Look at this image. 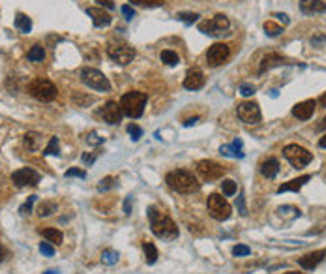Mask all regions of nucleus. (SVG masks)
I'll list each match as a JSON object with an SVG mask.
<instances>
[{
    "label": "nucleus",
    "mask_w": 326,
    "mask_h": 274,
    "mask_svg": "<svg viewBox=\"0 0 326 274\" xmlns=\"http://www.w3.org/2000/svg\"><path fill=\"white\" fill-rule=\"evenodd\" d=\"M147 212H148V220H150L152 233L158 239H161V241H174L178 237V228H176V224L169 216L160 214L156 207H150Z\"/></svg>",
    "instance_id": "f257e3e1"
},
{
    "label": "nucleus",
    "mask_w": 326,
    "mask_h": 274,
    "mask_svg": "<svg viewBox=\"0 0 326 274\" xmlns=\"http://www.w3.org/2000/svg\"><path fill=\"white\" fill-rule=\"evenodd\" d=\"M167 184L173 188L174 192L178 194H193L201 188V182L193 177V173L189 171H184V169H178V171H171V173L165 177Z\"/></svg>",
    "instance_id": "f03ea898"
},
{
    "label": "nucleus",
    "mask_w": 326,
    "mask_h": 274,
    "mask_svg": "<svg viewBox=\"0 0 326 274\" xmlns=\"http://www.w3.org/2000/svg\"><path fill=\"white\" fill-rule=\"evenodd\" d=\"M148 96L145 92H139V90H132V92H126L120 100V107H122V113L126 117H132V119H139L141 115L145 113V105H147Z\"/></svg>",
    "instance_id": "7ed1b4c3"
},
{
    "label": "nucleus",
    "mask_w": 326,
    "mask_h": 274,
    "mask_svg": "<svg viewBox=\"0 0 326 274\" xmlns=\"http://www.w3.org/2000/svg\"><path fill=\"white\" fill-rule=\"evenodd\" d=\"M207 207H208V214L212 216L214 220H218V222L229 220V218H231V212H233L231 205H229L225 197L220 195V194L210 195L208 201H207Z\"/></svg>",
    "instance_id": "20e7f679"
},
{
    "label": "nucleus",
    "mask_w": 326,
    "mask_h": 274,
    "mask_svg": "<svg viewBox=\"0 0 326 274\" xmlns=\"http://www.w3.org/2000/svg\"><path fill=\"white\" fill-rule=\"evenodd\" d=\"M81 81H83L88 88L100 90V92L111 90V83H109V79L101 74L100 70H96V68H83V70H81Z\"/></svg>",
    "instance_id": "39448f33"
},
{
    "label": "nucleus",
    "mask_w": 326,
    "mask_h": 274,
    "mask_svg": "<svg viewBox=\"0 0 326 274\" xmlns=\"http://www.w3.org/2000/svg\"><path fill=\"white\" fill-rule=\"evenodd\" d=\"M28 92L30 96H34L36 100L40 101H53L56 98V87L49 79H34L30 85H28Z\"/></svg>",
    "instance_id": "423d86ee"
},
{
    "label": "nucleus",
    "mask_w": 326,
    "mask_h": 274,
    "mask_svg": "<svg viewBox=\"0 0 326 274\" xmlns=\"http://www.w3.org/2000/svg\"><path fill=\"white\" fill-rule=\"evenodd\" d=\"M283 154H285L287 160L291 161V166L296 169L306 168L307 163L313 160V154L304 147H300V145H287L283 148Z\"/></svg>",
    "instance_id": "0eeeda50"
},
{
    "label": "nucleus",
    "mask_w": 326,
    "mask_h": 274,
    "mask_svg": "<svg viewBox=\"0 0 326 274\" xmlns=\"http://www.w3.org/2000/svg\"><path fill=\"white\" fill-rule=\"evenodd\" d=\"M229 27H231L229 17L223 14H218L210 21H201L199 23V30L203 34H208V36H221V34H225V30H229Z\"/></svg>",
    "instance_id": "6e6552de"
},
{
    "label": "nucleus",
    "mask_w": 326,
    "mask_h": 274,
    "mask_svg": "<svg viewBox=\"0 0 326 274\" xmlns=\"http://www.w3.org/2000/svg\"><path fill=\"white\" fill-rule=\"evenodd\" d=\"M107 54H109V59H113L114 62L126 66V64H129V62L135 59V49L134 47H129L127 43H109Z\"/></svg>",
    "instance_id": "1a4fd4ad"
},
{
    "label": "nucleus",
    "mask_w": 326,
    "mask_h": 274,
    "mask_svg": "<svg viewBox=\"0 0 326 274\" xmlns=\"http://www.w3.org/2000/svg\"><path fill=\"white\" fill-rule=\"evenodd\" d=\"M236 113H238V119L246 124H259L260 122V109L259 103L255 101H242L236 107Z\"/></svg>",
    "instance_id": "9d476101"
},
{
    "label": "nucleus",
    "mask_w": 326,
    "mask_h": 274,
    "mask_svg": "<svg viewBox=\"0 0 326 274\" xmlns=\"http://www.w3.org/2000/svg\"><path fill=\"white\" fill-rule=\"evenodd\" d=\"M197 173L205 179V181H218L223 177L225 168H221L220 163H216L212 160H201L197 163Z\"/></svg>",
    "instance_id": "9b49d317"
},
{
    "label": "nucleus",
    "mask_w": 326,
    "mask_h": 274,
    "mask_svg": "<svg viewBox=\"0 0 326 274\" xmlns=\"http://www.w3.org/2000/svg\"><path fill=\"white\" fill-rule=\"evenodd\" d=\"M229 54H231V49H229V45H225V43H214L210 49H208L207 53V62L208 66H221L223 62L229 59Z\"/></svg>",
    "instance_id": "f8f14e48"
},
{
    "label": "nucleus",
    "mask_w": 326,
    "mask_h": 274,
    "mask_svg": "<svg viewBox=\"0 0 326 274\" xmlns=\"http://www.w3.org/2000/svg\"><path fill=\"white\" fill-rule=\"evenodd\" d=\"M12 181H14L19 188L36 186V184L40 182V173H38V171H34V169H30V168H23V169H19V171H15V173L12 175Z\"/></svg>",
    "instance_id": "ddd939ff"
},
{
    "label": "nucleus",
    "mask_w": 326,
    "mask_h": 274,
    "mask_svg": "<svg viewBox=\"0 0 326 274\" xmlns=\"http://www.w3.org/2000/svg\"><path fill=\"white\" fill-rule=\"evenodd\" d=\"M101 115H103L105 122H109V124H118V122L122 121V115L124 113H122L120 103H116V101H107L105 105H103Z\"/></svg>",
    "instance_id": "4468645a"
},
{
    "label": "nucleus",
    "mask_w": 326,
    "mask_h": 274,
    "mask_svg": "<svg viewBox=\"0 0 326 274\" xmlns=\"http://www.w3.org/2000/svg\"><path fill=\"white\" fill-rule=\"evenodd\" d=\"M315 107H317V101L315 100H306V101H300L296 105L293 107V115L300 121H307L311 119L313 113H315Z\"/></svg>",
    "instance_id": "2eb2a0df"
},
{
    "label": "nucleus",
    "mask_w": 326,
    "mask_h": 274,
    "mask_svg": "<svg viewBox=\"0 0 326 274\" xmlns=\"http://www.w3.org/2000/svg\"><path fill=\"white\" fill-rule=\"evenodd\" d=\"M203 85H205V75H203V72H201L199 68L189 70L186 74V79H184V87L187 90H199V88H203Z\"/></svg>",
    "instance_id": "dca6fc26"
},
{
    "label": "nucleus",
    "mask_w": 326,
    "mask_h": 274,
    "mask_svg": "<svg viewBox=\"0 0 326 274\" xmlns=\"http://www.w3.org/2000/svg\"><path fill=\"white\" fill-rule=\"evenodd\" d=\"M87 14L92 17L94 25L96 27H109L111 25V21H113V17H111V14L109 12H105L103 8H88Z\"/></svg>",
    "instance_id": "f3484780"
},
{
    "label": "nucleus",
    "mask_w": 326,
    "mask_h": 274,
    "mask_svg": "<svg viewBox=\"0 0 326 274\" xmlns=\"http://www.w3.org/2000/svg\"><path fill=\"white\" fill-rule=\"evenodd\" d=\"M326 252L324 250H317V252H311V254L304 255V257H300V267L306 268V270H311V268H315L317 265H319L320 261L324 259Z\"/></svg>",
    "instance_id": "a211bd4d"
},
{
    "label": "nucleus",
    "mask_w": 326,
    "mask_h": 274,
    "mask_svg": "<svg viewBox=\"0 0 326 274\" xmlns=\"http://www.w3.org/2000/svg\"><path fill=\"white\" fill-rule=\"evenodd\" d=\"M300 10L304 14H324L326 2H322V0H302L300 2Z\"/></svg>",
    "instance_id": "6ab92c4d"
},
{
    "label": "nucleus",
    "mask_w": 326,
    "mask_h": 274,
    "mask_svg": "<svg viewBox=\"0 0 326 274\" xmlns=\"http://www.w3.org/2000/svg\"><path fill=\"white\" fill-rule=\"evenodd\" d=\"M283 64H287L283 57H280V54H276V53H270L263 59V62H260L259 74H265L268 70H272V68H276V66H283Z\"/></svg>",
    "instance_id": "aec40b11"
},
{
    "label": "nucleus",
    "mask_w": 326,
    "mask_h": 274,
    "mask_svg": "<svg viewBox=\"0 0 326 274\" xmlns=\"http://www.w3.org/2000/svg\"><path fill=\"white\" fill-rule=\"evenodd\" d=\"M309 181H311V177H309V175H304V177L293 179V181L281 184V186L278 188V194H283V192H300V188L304 186L306 182H309Z\"/></svg>",
    "instance_id": "412c9836"
},
{
    "label": "nucleus",
    "mask_w": 326,
    "mask_h": 274,
    "mask_svg": "<svg viewBox=\"0 0 326 274\" xmlns=\"http://www.w3.org/2000/svg\"><path fill=\"white\" fill-rule=\"evenodd\" d=\"M220 152L223 156H229V158H244V152H242V139H234L231 145H223L220 148Z\"/></svg>",
    "instance_id": "4be33fe9"
},
{
    "label": "nucleus",
    "mask_w": 326,
    "mask_h": 274,
    "mask_svg": "<svg viewBox=\"0 0 326 274\" xmlns=\"http://www.w3.org/2000/svg\"><path fill=\"white\" fill-rule=\"evenodd\" d=\"M260 173L265 175L267 179H276V175L280 173V161L276 158H268L260 163Z\"/></svg>",
    "instance_id": "5701e85b"
},
{
    "label": "nucleus",
    "mask_w": 326,
    "mask_h": 274,
    "mask_svg": "<svg viewBox=\"0 0 326 274\" xmlns=\"http://www.w3.org/2000/svg\"><path fill=\"white\" fill-rule=\"evenodd\" d=\"M15 28L23 34H28L32 30V21H30V17H27L25 14H17L15 15Z\"/></svg>",
    "instance_id": "b1692460"
},
{
    "label": "nucleus",
    "mask_w": 326,
    "mask_h": 274,
    "mask_svg": "<svg viewBox=\"0 0 326 274\" xmlns=\"http://www.w3.org/2000/svg\"><path fill=\"white\" fill-rule=\"evenodd\" d=\"M143 250H145V255H147V263L148 265H154L158 261V250L154 246L152 242H143Z\"/></svg>",
    "instance_id": "393cba45"
},
{
    "label": "nucleus",
    "mask_w": 326,
    "mask_h": 274,
    "mask_svg": "<svg viewBox=\"0 0 326 274\" xmlns=\"http://www.w3.org/2000/svg\"><path fill=\"white\" fill-rule=\"evenodd\" d=\"M45 59V51H43V47L41 45H32L30 47V51H28V61L30 62H41Z\"/></svg>",
    "instance_id": "a878e982"
},
{
    "label": "nucleus",
    "mask_w": 326,
    "mask_h": 274,
    "mask_svg": "<svg viewBox=\"0 0 326 274\" xmlns=\"http://www.w3.org/2000/svg\"><path fill=\"white\" fill-rule=\"evenodd\" d=\"M41 235H43L49 242H53V244H60V242H62V239H64L58 229H43V231H41Z\"/></svg>",
    "instance_id": "bb28decb"
},
{
    "label": "nucleus",
    "mask_w": 326,
    "mask_h": 274,
    "mask_svg": "<svg viewBox=\"0 0 326 274\" xmlns=\"http://www.w3.org/2000/svg\"><path fill=\"white\" fill-rule=\"evenodd\" d=\"M72 100H74L79 107H87V105H90V103H94V96H88V94H81V92H74Z\"/></svg>",
    "instance_id": "cd10ccee"
},
{
    "label": "nucleus",
    "mask_w": 326,
    "mask_h": 274,
    "mask_svg": "<svg viewBox=\"0 0 326 274\" xmlns=\"http://www.w3.org/2000/svg\"><path fill=\"white\" fill-rule=\"evenodd\" d=\"M265 32H267V36H270V38H276V36H280V34L283 32V27L276 25L274 21H267V23H265Z\"/></svg>",
    "instance_id": "c85d7f7f"
},
{
    "label": "nucleus",
    "mask_w": 326,
    "mask_h": 274,
    "mask_svg": "<svg viewBox=\"0 0 326 274\" xmlns=\"http://www.w3.org/2000/svg\"><path fill=\"white\" fill-rule=\"evenodd\" d=\"M161 61L165 62L167 66H176V64L180 62V57L174 53V51H169V49H167V51L161 53Z\"/></svg>",
    "instance_id": "c756f323"
},
{
    "label": "nucleus",
    "mask_w": 326,
    "mask_h": 274,
    "mask_svg": "<svg viewBox=\"0 0 326 274\" xmlns=\"http://www.w3.org/2000/svg\"><path fill=\"white\" fill-rule=\"evenodd\" d=\"M118 252L116 250H103V254H101V261L105 263V265H114V263H118Z\"/></svg>",
    "instance_id": "7c9ffc66"
},
{
    "label": "nucleus",
    "mask_w": 326,
    "mask_h": 274,
    "mask_svg": "<svg viewBox=\"0 0 326 274\" xmlns=\"http://www.w3.org/2000/svg\"><path fill=\"white\" fill-rule=\"evenodd\" d=\"M60 145H58V137H51L49 139V145L43 148V156H53V154H58Z\"/></svg>",
    "instance_id": "2f4dec72"
},
{
    "label": "nucleus",
    "mask_w": 326,
    "mask_h": 274,
    "mask_svg": "<svg viewBox=\"0 0 326 274\" xmlns=\"http://www.w3.org/2000/svg\"><path fill=\"white\" fill-rule=\"evenodd\" d=\"M116 179L114 177H105V179H101L100 184H98V190L100 192H107V190H111V188H116Z\"/></svg>",
    "instance_id": "473e14b6"
},
{
    "label": "nucleus",
    "mask_w": 326,
    "mask_h": 274,
    "mask_svg": "<svg viewBox=\"0 0 326 274\" xmlns=\"http://www.w3.org/2000/svg\"><path fill=\"white\" fill-rule=\"evenodd\" d=\"M25 145H27L28 150H36L38 145H40V135L38 134H27L25 135Z\"/></svg>",
    "instance_id": "72a5a7b5"
},
{
    "label": "nucleus",
    "mask_w": 326,
    "mask_h": 274,
    "mask_svg": "<svg viewBox=\"0 0 326 274\" xmlns=\"http://www.w3.org/2000/svg\"><path fill=\"white\" fill-rule=\"evenodd\" d=\"M221 192H223V195H227V197L234 195V194H236V182H234V181H223V182H221Z\"/></svg>",
    "instance_id": "f704fd0d"
},
{
    "label": "nucleus",
    "mask_w": 326,
    "mask_h": 274,
    "mask_svg": "<svg viewBox=\"0 0 326 274\" xmlns=\"http://www.w3.org/2000/svg\"><path fill=\"white\" fill-rule=\"evenodd\" d=\"M54 210H56V205H54V203H41L40 207H38V214H40L41 218H43V216H51Z\"/></svg>",
    "instance_id": "c9c22d12"
},
{
    "label": "nucleus",
    "mask_w": 326,
    "mask_h": 274,
    "mask_svg": "<svg viewBox=\"0 0 326 274\" xmlns=\"http://www.w3.org/2000/svg\"><path fill=\"white\" fill-rule=\"evenodd\" d=\"M176 17H178L180 21H184L186 25H193L195 21L199 19L201 15H199V14H191V12H180V14L176 15Z\"/></svg>",
    "instance_id": "e433bc0d"
},
{
    "label": "nucleus",
    "mask_w": 326,
    "mask_h": 274,
    "mask_svg": "<svg viewBox=\"0 0 326 274\" xmlns=\"http://www.w3.org/2000/svg\"><path fill=\"white\" fill-rule=\"evenodd\" d=\"M127 134L132 135V139L134 141H139L141 135H143V130H141L137 124H129V126H127Z\"/></svg>",
    "instance_id": "4c0bfd02"
},
{
    "label": "nucleus",
    "mask_w": 326,
    "mask_h": 274,
    "mask_svg": "<svg viewBox=\"0 0 326 274\" xmlns=\"http://www.w3.org/2000/svg\"><path fill=\"white\" fill-rule=\"evenodd\" d=\"M40 252L43 255H47V257H53L54 255V248L49 244V242H41L40 244Z\"/></svg>",
    "instance_id": "58836bf2"
},
{
    "label": "nucleus",
    "mask_w": 326,
    "mask_h": 274,
    "mask_svg": "<svg viewBox=\"0 0 326 274\" xmlns=\"http://www.w3.org/2000/svg\"><path fill=\"white\" fill-rule=\"evenodd\" d=\"M249 246H246V244H236V246L233 248V254L234 255H249Z\"/></svg>",
    "instance_id": "ea45409f"
},
{
    "label": "nucleus",
    "mask_w": 326,
    "mask_h": 274,
    "mask_svg": "<svg viewBox=\"0 0 326 274\" xmlns=\"http://www.w3.org/2000/svg\"><path fill=\"white\" fill-rule=\"evenodd\" d=\"M240 94H242V96H253V94H255V87H253V85H247V83H244V85H242V87H240Z\"/></svg>",
    "instance_id": "a19ab883"
},
{
    "label": "nucleus",
    "mask_w": 326,
    "mask_h": 274,
    "mask_svg": "<svg viewBox=\"0 0 326 274\" xmlns=\"http://www.w3.org/2000/svg\"><path fill=\"white\" fill-rule=\"evenodd\" d=\"M134 4H139V6H160L161 0H129Z\"/></svg>",
    "instance_id": "79ce46f5"
},
{
    "label": "nucleus",
    "mask_w": 326,
    "mask_h": 274,
    "mask_svg": "<svg viewBox=\"0 0 326 274\" xmlns=\"http://www.w3.org/2000/svg\"><path fill=\"white\" fill-rule=\"evenodd\" d=\"M34 201H36V195H30L28 197V201L21 207V214H28L30 210H32V205H34Z\"/></svg>",
    "instance_id": "37998d69"
},
{
    "label": "nucleus",
    "mask_w": 326,
    "mask_h": 274,
    "mask_svg": "<svg viewBox=\"0 0 326 274\" xmlns=\"http://www.w3.org/2000/svg\"><path fill=\"white\" fill-rule=\"evenodd\" d=\"M66 177H68V179H72V177H79V179H85V177H87V173H85V171H81V169H68Z\"/></svg>",
    "instance_id": "c03bdc74"
},
{
    "label": "nucleus",
    "mask_w": 326,
    "mask_h": 274,
    "mask_svg": "<svg viewBox=\"0 0 326 274\" xmlns=\"http://www.w3.org/2000/svg\"><path fill=\"white\" fill-rule=\"evenodd\" d=\"M120 12H122V15H124L126 19H134L135 17V12H134V8L132 6H122L120 8Z\"/></svg>",
    "instance_id": "a18cd8bd"
},
{
    "label": "nucleus",
    "mask_w": 326,
    "mask_h": 274,
    "mask_svg": "<svg viewBox=\"0 0 326 274\" xmlns=\"http://www.w3.org/2000/svg\"><path fill=\"white\" fill-rule=\"evenodd\" d=\"M87 141L90 143V145H100V143H103V139H101V137H98V134H96V132L88 134L87 135Z\"/></svg>",
    "instance_id": "49530a36"
},
{
    "label": "nucleus",
    "mask_w": 326,
    "mask_h": 274,
    "mask_svg": "<svg viewBox=\"0 0 326 274\" xmlns=\"http://www.w3.org/2000/svg\"><path fill=\"white\" fill-rule=\"evenodd\" d=\"M236 207L240 208V214H242V216H246L247 210H246V207H244V195L242 194H240V197L236 199Z\"/></svg>",
    "instance_id": "de8ad7c7"
},
{
    "label": "nucleus",
    "mask_w": 326,
    "mask_h": 274,
    "mask_svg": "<svg viewBox=\"0 0 326 274\" xmlns=\"http://www.w3.org/2000/svg\"><path fill=\"white\" fill-rule=\"evenodd\" d=\"M81 160H83V163H87V166H92L94 160H96V156H94V154H83Z\"/></svg>",
    "instance_id": "09e8293b"
},
{
    "label": "nucleus",
    "mask_w": 326,
    "mask_h": 274,
    "mask_svg": "<svg viewBox=\"0 0 326 274\" xmlns=\"http://www.w3.org/2000/svg\"><path fill=\"white\" fill-rule=\"evenodd\" d=\"M96 2H100L101 6H105V8H109V10H113V8H114V4H113V0H96Z\"/></svg>",
    "instance_id": "8fccbe9b"
},
{
    "label": "nucleus",
    "mask_w": 326,
    "mask_h": 274,
    "mask_svg": "<svg viewBox=\"0 0 326 274\" xmlns=\"http://www.w3.org/2000/svg\"><path fill=\"white\" fill-rule=\"evenodd\" d=\"M274 17H278V19L283 23V25H289V17L285 14H274Z\"/></svg>",
    "instance_id": "3c124183"
},
{
    "label": "nucleus",
    "mask_w": 326,
    "mask_h": 274,
    "mask_svg": "<svg viewBox=\"0 0 326 274\" xmlns=\"http://www.w3.org/2000/svg\"><path fill=\"white\" fill-rule=\"evenodd\" d=\"M124 212H126V214L132 212V197H127L126 203H124Z\"/></svg>",
    "instance_id": "603ef678"
},
{
    "label": "nucleus",
    "mask_w": 326,
    "mask_h": 274,
    "mask_svg": "<svg viewBox=\"0 0 326 274\" xmlns=\"http://www.w3.org/2000/svg\"><path fill=\"white\" fill-rule=\"evenodd\" d=\"M322 130H326V117L320 121V124H317V132H322Z\"/></svg>",
    "instance_id": "864d4df0"
},
{
    "label": "nucleus",
    "mask_w": 326,
    "mask_h": 274,
    "mask_svg": "<svg viewBox=\"0 0 326 274\" xmlns=\"http://www.w3.org/2000/svg\"><path fill=\"white\" fill-rule=\"evenodd\" d=\"M199 121V117H193V119H189V121H186L184 122V124H186V126H191V124H195V122Z\"/></svg>",
    "instance_id": "5fc2aeb1"
},
{
    "label": "nucleus",
    "mask_w": 326,
    "mask_h": 274,
    "mask_svg": "<svg viewBox=\"0 0 326 274\" xmlns=\"http://www.w3.org/2000/svg\"><path fill=\"white\" fill-rule=\"evenodd\" d=\"M319 103H320V107H326V92L319 98Z\"/></svg>",
    "instance_id": "6e6d98bb"
},
{
    "label": "nucleus",
    "mask_w": 326,
    "mask_h": 274,
    "mask_svg": "<svg viewBox=\"0 0 326 274\" xmlns=\"http://www.w3.org/2000/svg\"><path fill=\"white\" fill-rule=\"evenodd\" d=\"M319 147L320 148H326V135H322V139L319 141Z\"/></svg>",
    "instance_id": "4d7b16f0"
},
{
    "label": "nucleus",
    "mask_w": 326,
    "mask_h": 274,
    "mask_svg": "<svg viewBox=\"0 0 326 274\" xmlns=\"http://www.w3.org/2000/svg\"><path fill=\"white\" fill-rule=\"evenodd\" d=\"M4 254H6V252H4V248L0 246V263H2V259H4Z\"/></svg>",
    "instance_id": "13d9d810"
},
{
    "label": "nucleus",
    "mask_w": 326,
    "mask_h": 274,
    "mask_svg": "<svg viewBox=\"0 0 326 274\" xmlns=\"http://www.w3.org/2000/svg\"><path fill=\"white\" fill-rule=\"evenodd\" d=\"M43 274H60L58 270H47V272H43Z\"/></svg>",
    "instance_id": "bf43d9fd"
},
{
    "label": "nucleus",
    "mask_w": 326,
    "mask_h": 274,
    "mask_svg": "<svg viewBox=\"0 0 326 274\" xmlns=\"http://www.w3.org/2000/svg\"><path fill=\"white\" fill-rule=\"evenodd\" d=\"M285 274H306V272H285Z\"/></svg>",
    "instance_id": "052dcab7"
}]
</instances>
